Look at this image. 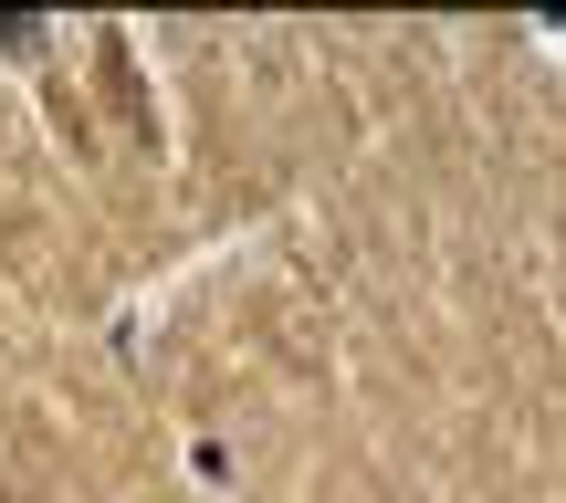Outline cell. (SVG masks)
<instances>
[{"label":"cell","instance_id":"obj_1","mask_svg":"<svg viewBox=\"0 0 566 503\" xmlns=\"http://www.w3.org/2000/svg\"><path fill=\"white\" fill-rule=\"evenodd\" d=\"M95 63H105V105H116L137 137H158V126H147V95H137V53H126V32H105V42H95Z\"/></svg>","mask_w":566,"mask_h":503}]
</instances>
